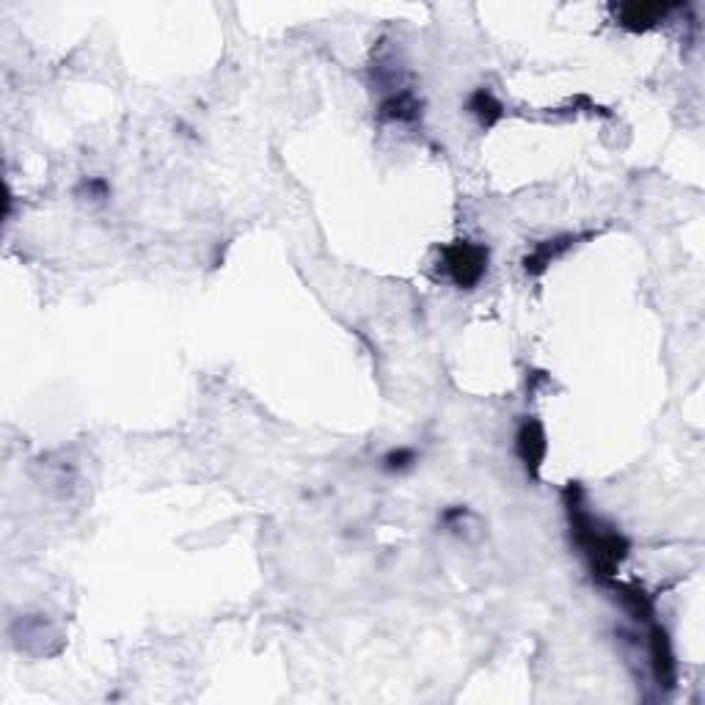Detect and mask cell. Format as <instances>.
I'll return each mask as SVG.
<instances>
[{
    "label": "cell",
    "mask_w": 705,
    "mask_h": 705,
    "mask_svg": "<svg viewBox=\"0 0 705 705\" xmlns=\"http://www.w3.org/2000/svg\"><path fill=\"white\" fill-rule=\"evenodd\" d=\"M576 240H579V237H573V235H562V237H554V240H543V243H538V246H535V251H532V254H526L524 257V270L529 273V276H543V273L549 270L551 262H557L560 257H565V254H568V251L576 246Z\"/></svg>",
    "instance_id": "obj_6"
},
{
    "label": "cell",
    "mask_w": 705,
    "mask_h": 705,
    "mask_svg": "<svg viewBox=\"0 0 705 705\" xmlns=\"http://www.w3.org/2000/svg\"><path fill=\"white\" fill-rule=\"evenodd\" d=\"M568 515H571V532H573V543L579 546L587 562H590V571L598 579H612L617 571H620V562L626 560L628 551V540L612 529V526H604L593 513H587L582 504V493L576 485L568 488Z\"/></svg>",
    "instance_id": "obj_1"
},
{
    "label": "cell",
    "mask_w": 705,
    "mask_h": 705,
    "mask_svg": "<svg viewBox=\"0 0 705 705\" xmlns=\"http://www.w3.org/2000/svg\"><path fill=\"white\" fill-rule=\"evenodd\" d=\"M648 650H650V667H653V678L659 686H672L675 681V650H672V639L670 634L664 631L661 626H650L648 634Z\"/></svg>",
    "instance_id": "obj_5"
},
{
    "label": "cell",
    "mask_w": 705,
    "mask_h": 705,
    "mask_svg": "<svg viewBox=\"0 0 705 705\" xmlns=\"http://www.w3.org/2000/svg\"><path fill=\"white\" fill-rule=\"evenodd\" d=\"M416 449L411 447H397V449H389L386 455H383V471H389V474H400V471H408L411 466L416 463Z\"/></svg>",
    "instance_id": "obj_10"
},
{
    "label": "cell",
    "mask_w": 705,
    "mask_h": 705,
    "mask_svg": "<svg viewBox=\"0 0 705 705\" xmlns=\"http://www.w3.org/2000/svg\"><path fill=\"white\" fill-rule=\"evenodd\" d=\"M381 119L386 122H405L414 124L422 119V100L416 97L414 91H397L392 97H386L381 102Z\"/></svg>",
    "instance_id": "obj_7"
},
{
    "label": "cell",
    "mask_w": 705,
    "mask_h": 705,
    "mask_svg": "<svg viewBox=\"0 0 705 705\" xmlns=\"http://www.w3.org/2000/svg\"><path fill=\"white\" fill-rule=\"evenodd\" d=\"M549 452V438H546V427L540 425L538 419H524L518 433H515V455L524 463L526 474L532 480H538L543 460Z\"/></svg>",
    "instance_id": "obj_3"
},
{
    "label": "cell",
    "mask_w": 705,
    "mask_h": 705,
    "mask_svg": "<svg viewBox=\"0 0 705 705\" xmlns=\"http://www.w3.org/2000/svg\"><path fill=\"white\" fill-rule=\"evenodd\" d=\"M488 246L471 243V240H455L452 246L444 248V270L449 281L460 290H474L485 273H488Z\"/></svg>",
    "instance_id": "obj_2"
},
{
    "label": "cell",
    "mask_w": 705,
    "mask_h": 705,
    "mask_svg": "<svg viewBox=\"0 0 705 705\" xmlns=\"http://www.w3.org/2000/svg\"><path fill=\"white\" fill-rule=\"evenodd\" d=\"M612 590H615L617 598H620V604H623V609H626L628 615L634 617V620H650V615H653V601H650V595L645 593L639 584L612 582Z\"/></svg>",
    "instance_id": "obj_8"
},
{
    "label": "cell",
    "mask_w": 705,
    "mask_h": 705,
    "mask_svg": "<svg viewBox=\"0 0 705 705\" xmlns=\"http://www.w3.org/2000/svg\"><path fill=\"white\" fill-rule=\"evenodd\" d=\"M469 111L477 116L482 127H493L496 122H502L504 105L488 89H477L469 97Z\"/></svg>",
    "instance_id": "obj_9"
},
{
    "label": "cell",
    "mask_w": 705,
    "mask_h": 705,
    "mask_svg": "<svg viewBox=\"0 0 705 705\" xmlns=\"http://www.w3.org/2000/svg\"><path fill=\"white\" fill-rule=\"evenodd\" d=\"M670 6L667 3H656V0H631V3H620L615 9L617 23L623 25L626 31H634V34H645L650 28L667 17Z\"/></svg>",
    "instance_id": "obj_4"
}]
</instances>
